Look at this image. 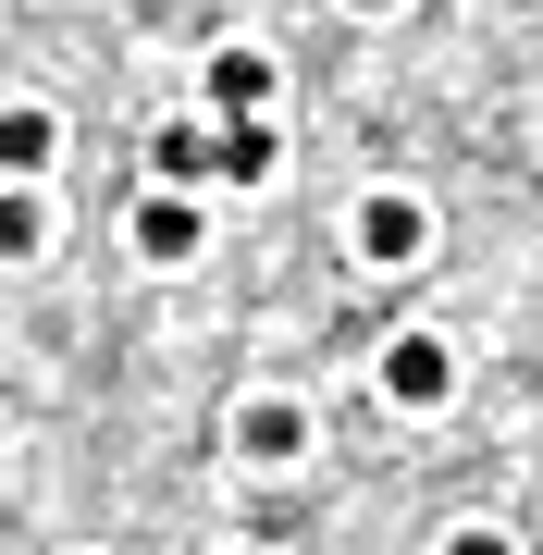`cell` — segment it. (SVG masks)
Wrapping results in <instances>:
<instances>
[{"label":"cell","instance_id":"6da1fadb","mask_svg":"<svg viewBox=\"0 0 543 555\" xmlns=\"http://www.w3.org/2000/svg\"><path fill=\"white\" fill-rule=\"evenodd\" d=\"M444 396H457L444 334H396V346H383V408H444Z\"/></svg>","mask_w":543,"mask_h":555},{"label":"cell","instance_id":"7a4b0ae2","mask_svg":"<svg viewBox=\"0 0 543 555\" xmlns=\"http://www.w3.org/2000/svg\"><path fill=\"white\" fill-rule=\"evenodd\" d=\"M421 247H432V222L408 210V198H371V210H359V259H383V272H408Z\"/></svg>","mask_w":543,"mask_h":555},{"label":"cell","instance_id":"3957f363","mask_svg":"<svg viewBox=\"0 0 543 555\" xmlns=\"http://www.w3.org/2000/svg\"><path fill=\"white\" fill-rule=\"evenodd\" d=\"M137 247H148V259H198V210H185L173 185H161V198L137 210Z\"/></svg>","mask_w":543,"mask_h":555},{"label":"cell","instance_id":"277c9868","mask_svg":"<svg viewBox=\"0 0 543 555\" xmlns=\"http://www.w3.org/2000/svg\"><path fill=\"white\" fill-rule=\"evenodd\" d=\"M235 444H247V456H297V444H309V408H284V396H260V408L235 420Z\"/></svg>","mask_w":543,"mask_h":555},{"label":"cell","instance_id":"5b68a950","mask_svg":"<svg viewBox=\"0 0 543 555\" xmlns=\"http://www.w3.org/2000/svg\"><path fill=\"white\" fill-rule=\"evenodd\" d=\"M148 173H161V185H198V173H222V137H198V124H173V137L148 149Z\"/></svg>","mask_w":543,"mask_h":555},{"label":"cell","instance_id":"8992f818","mask_svg":"<svg viewBox=\"0 0 543 555\" xmlns=\"http://www.w3.org/2000/svg\"><path fill=\"white\" fill-rule=\"evenodd\" d=\"M210 100H222V112H260V100H272V62H260V50H222V62H210Z\"/></svg>","mask_w":543,"mask_h":555},{"label":"cell","instance_id":"52a82bcc","mask_svg":"<svg viewBox=\"0 0 543 555\" xmlns=\"http://www.w3.org/2000/svg\"><path fill=\"white\" fill-rule=\"evenodd\" d=\"M260 173H272V124L235 112V124H222V185H260Z\"/></svg>","mask_w":543,"mask_h":555},{"label":"cell","instance_id":"ba28073f","mask_svg":"<svg viewBox=\"0 0 543 555\" xmlns=\"http://www.w3.org/2000/svg\"><path fill=\"white\" fill-rule=\"evenodd\" d=\"M0 160H13V173H38V160H50V112H13V124H0Z\"/></svg>","mask_w":543,"mask_h":555},{"label":"cell","instance_id":"9c48e42d","mask_svg":"<svg viewBox=\"0 0 543 555\" xmlns=\"http://www.w3.org/2000/svg\"><path fill=\"white\" fill-rule=\"evenodd\" d=\"M444 555H506V543H494V531H457V543H444Z\"/></svg>","mask_w":543,"mask_h":555},{"label":"cell","instance_id":"30bf717a","mask_svg":"<svg viewBox=\"0 0 543 555\" xmlns=\"http://www.w3.org/2000/svg\"><path fill=\"white\" fill-rule=\"evenodd\" d=\"M359 13H383V0H359Z\"/></svg>","mask_w":543,"mask_h":555}]
</instances>
